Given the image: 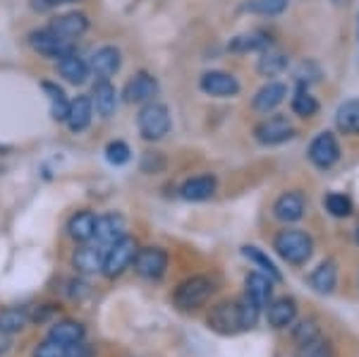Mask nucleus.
Segmentation results:
<instances>
[{"mask_svg":"<svg viewBox=\"0 0 359 357\" xmlns=\"http://www.w3.org/2000/svg\"><path fill=\"white\" fill-rule=\"evenodd\" d=\"M269 324L273 329H287L294 324V316H297V302L292 297H280L276 302H269Z\"/></svg>","mask_w":359,"mask_h":357,"instance_id":"24","label":"nucleus"},{"mask_svg":"<svg viewBox=\"0 0 359 357\" xmlns=\"http://www.w3.org/2000/svg\"><path fill=\"white\" fill-rule=\"evenodd\" d=\"M168 269V252L161 247H144L135 257V271L147 281L163 278Z\"/></svg>","mask_w":359,"mask_h":357,"instance_id":"9","label":"nucleus"},{"mask_svg":"<svg viewBox=\"0 0 359 357\" xmlns=\"http://www.w3.org/2000/svg\"><path fill=\"white\" fill-rule=\"evenodd\" d=\"M292 113L299 115V118H314L318 113V101L304 89V86H299L297 94L292 96Z\"/></svg>","mask_w":359,"mask_h":357,"instance_id":"34","label":"nucleus"},{"mask_svg":"<svg viewBox=\"0 0 359 357\" xmlns=\"http://www.w3.org/2000/svg\"><path fill=\"white\" fill-rule=\"evenodd\" d=\"M65 3H72V0H32V5L36 10H53L57 5H65Z\"/></svg>","mask_w":359,"mask_h":357,"instance_id":"42","label":"nucleus"},{"mask_svg":"<svg viewBox=\"0 0 359 357\" xmlns=\"http://www.w3.org/2000/svg\"><path fill=\"white\" fill-rule=\"evenodd\" d=\"M67 357H94V348H91L89 343L79 341L67 348Z\"/></svg>","mask_w":359,"mask_h":357,"instance_id":"41","label":"nucleus"},{"mask_svg":"<svg viewBox=\"0 0 359 357\" xmlns=\"http://www.w3.org/2000/svg\"><path fill=\"white\" fill-rule=\"evenodd\" d=\"M266 48H271V39L264 32L240 34V36L230 39L228 43V50H233V53H257V50L264 53Z\"/></svg>","mask_w":359,"mask_h":357,"instance_id":"27","label":"nucleus"},{"mask_svg":"<svg viewBox=\"0 0 359 357\" xmlns=\"http://www.w3.org/2000/svg\"><path fill=\"white\" fill-rule=\"evenodd\" d=\"M91 120H94V106H91L89 96L79 94V96H74V99H69V113H67L65 125L72 135H79V132L89 130Z\"/></svg>","mask_w":359,"mask_h":357,"instance_id":"17","label":"nucleus"},{"mask_svg":"<svg viewBox=\"0 0 359 357\" xmlns=\"http://www.w3.org/2000/svg\"><path fill=\"white\" fill-rule=\"evenodd\" d=\"M86 62H89L91 74H96V79H111L120 72V67H123V53H120V48L108 43V46L96 48Z\"/></svg>","mask_w":359,"mask_h":357,"instance_id":"10","label":"nucleus"},{"mask_svg":"<svg viewBox=\"0 0 359 357\" xmlns=\"http://www.w3.org/2000/svg\"><path fill=\"white\" fill-rule=\"evenodd\" d=\"M67 348L69 345L55 341V338H46L34 348V357H67Z\"/></svg>","mask_w":359,"mask_h":357,"instance_id":"39","label":"nucleus"},{"mask_svg":"<svg viewBox=\"0 0 359 357\" xmlns=\"http://www.w3.org/2000/svg\"><path fill=\"white\" fill-rule=\"evenodd\" d=\"M130 159H132V151H130V147H127L125 142H120V140H113V142H108V147H106V161L111 166H125V163H130Z\"/></svg>","mask_w":359,"mask_h":357,"instance_id":"38","label":"nucleus"},{"mask_svg":"<svg viewBox=\"0 0 359 357\" xmlns=\"http://www.w3.org/2000/svg\"><path fill=\"white\" fill-rule=\"evenodd\" d=\"M208 326L213 331L223 333V336H233V333L242 331L240 324V307L237 302H218L208 314Z\"/></svg>","mask_w":359,"mask_h":357,"instance_id":"12","label":"nucleus"},{"mask_svg":"<svg viewBox=\"0 0 359 357\" xmlns=\"http://www.w3.org/2000/svg\"><path fill=\"white\" fill-rule=\"evenodd\" d=\"M211 292H213V283L206 276H192V278L182 281V283L175 288L172 302H175L180 309L189 312V309L204 307L208 302V297H211Z\"/></svg>","mask_w":359,"mask_h":357,"instance_id":"4","label":"nucleus"},{"mask_svg":"<svg viewBox=\"0 0 359 357\" xmlns=\"http://www.w3.org/2000/svg\"><path fill=\"white\" fill-rule=\"evenodd\" d=\"M89 99L91 106H94V113L103 120L113 118L115 111H118V91L111 84V79H96V84L91 86Z\"/></svg>","mask_w":359,"mask_h":357,"instance_id":"13","label":"nucleus"},{"mask_svg":"<svg viewBox=\"0 0 359 357\" xmlns=\"http://www.w3.org/2000/svg\"><path fill=\"white\" fill-rule=\"evenodd\" d=\"M309 161L321 170H328L333 168L335 163L340 161V144L335 140L333 132H318V135L311 140L309 144Z\"/></svg>","mask_w":359,"mask_h":357,"instance_id":"7","label":"nucleus"},{"mask_svg":"<svg viewBox=\"0 0 359 357\" xmlns=\"http://www.w3.org/2000/svg\"><path fill=\"white\" fill-rule=\"evenodd\" d=\"M57 72H60V77L65 79V82L74 84V86L84 84L91 74L89 62H86L82 55H77V50L57 60Z\"/></svg>","mask_w":359,"mask_h":357,"instance_id":"20","label":"nucleus"},{"mask_svg":"<svg viewBox=\"0 0 359 357\" xmlns=\"http://www.w3.org/2000/svg\"><path fill=\"white\" fill-rule=\"evenodd\" d=\"M294 357H333V348L326 338L316 336L306 343H299L294 350Z\"/></svg>","mask_w":359,"mask_h":357,"instance_id":"35","label":"nucleus"},{"mask_svg":"<svg viewBox=\"0 0 359 357\" xmlns=\"http://www.w3.org/2000/svg\"><path fill=\"white\" fill-rule=\"evenodd\" d=\"M306 211V199L302 192H283L273 201V216L280 223H297Z\"/></svg>","mask_w":359,"mask_h":357,"instance_id":"15","label":"nucleus"},{"mask_svg":"<svg viewBox=\"0 0 359 357\" xmlns=\"http://www.w3.org/2000/svg\"><path fill=\"white\" fill-rule=\"evenodd\" d=\"M294 137L292 123L285 115H271V118L262 120V123L254 128V140L264 147H278V144H285Z\"/></svg>","mask_w":359,"mask_h":357,"instance_id":"6","label":"nucleus"},{"mask_svg":"<svg viewBox=\"0 0 359 357\" xmlns=\"http://www.w3.org/2000/svg\"><path fill=\"white\" fill-rule=\"evenodd\" d=\"M237 307H240V324H242V331H249L257 326L259 321V314H262V307H257L249 297H242L240 302H237Z\"/></svg>","mask_w":359,"mask_h":357,"instance_id":"37","label":"nucleus"},{"mask_svg":"<svg viewBox=\"0 0 359 357\" xmlns=\"http://www.w3.org/2000/svg\"><path fill=\"white\" fill-rule=\"evenodd\" d=\"M137 252H139V245H137L135 238H130V235L120 238L118 243H113L106 250L101 274L106 276V278H118V276H123L127 269H130L132 264H135Z\"/></svg>","mask_w":359,"mask_h":357,"instance_id":"3","label":"nucleus"},{"mask_svg":"<svg viewBox=\"0 0 359 357\" xmlns=\"http://www.w3.org/2000/svg\"><path fill=\"white\" fill-rule=\"evenodd\" d=\"M103 257H106L103 247L84 245L72 255V267L77 269L79 274H98L103 269Z\"/></svg>","mask_w":359,"mask_h":357,"instance_id":"22","label":"nucleus"},{"mask_svg":"<svg viewBox=\"0 0 359 357\" xmlns=\"http://www.w3.org/2000/svg\"><path fill=\"white\" fill-rule=\"evenodd\" d=\"M84 326L79 324V321H57V324L50 329L48 333V338H55V341H60V343H65V345H74V343H79V341H84Z\"/></svg>","mask_w":359,"mask_h":357,"instance_id":"31","label":"nucleus"},{"mask_svg":"<svg viewBox=\"0 0 359 357\" xmlns=\"http://www.w3.org/2000/svg\"><path fill=\"white\" fill-rule=\"evenodd\" d=\"M290 5V0H247L245 10L252 15H262V17H278L283 15Z\"/></svg>","mask_w":359,"mask_h":357,"instance_id":"33","label":"nucleus"},{"mask_svg":"<svg viewBox=\"0 0 359 357\" xmlns=\"http://www.w3.org/2000/svg\"><path fill=\"white\" fill-rule=\"evenodd\" d=\"M199 89L213 99H233L240 94V82L235 74L223 70H208L199 77Z\"/></svg>","mask_w":359,"mask_h":357,"instance_id":"8","label":"nucleus"},{"mask_svg":"<svg viewBox=\"0 0 359 357\" xmlns=\"http://www.w3.org/2000/svg\"><path fill=\"white\" fill-rule=\"evenodd\" d=\"M27 324H29V312H27V309H22V307L0 309V333H5V336L20 333Z\"/></svg>","mask_w":359,"mask_h":357,"instance_id":"30","label":"nucleus"},{"mask_svg":"<svg viewBox=\"0 0 359 357\" xmlns=\"http://www.w3.org/2000/svg\"><path fill=\"white\" fill-rule=\"evenodd\" d=\"M285 96H287V86L283 82H266L262 89L254 94L252 108L259 113H271L285 101Z\"/></svg>","mask_w":359,"mask_h":357,"instance_id":"18","label":"nucleus"},{"mask_svg":"<svg viewBox=\"0 0 359 357\" xmlns=\"http://www.w3.org/2000/svg\"><path fill=\"white\" fill-rule=\"evenodd\" d=\"M29 46H32L39 55L50 58V60H60V58L74 53V41L57 36L53 29H48V27L36 29V32L29 34Z\"/></svg>","mask_w":359,"mask_h":357,"instance_id":"5","label":"nucleus"},{"mask_svg":"<svg viewBox=\"0 0 359 357\" xmlns=\"http://www.w3.org/2000/svg\"><path fill=\"white\" fill-rule=\"evenodd\" d=\"M48 29H53L57 36L62 39H69V41H74V39H79L82 34H86V29H89V17L84 13H62L50 20Z\"/></svg>","mask_w":359,"mask_h":357,"instance_id":"16","label":"nucleus"},{"mask_svg":"<svg viewBox=\"0 0 359 357\" xmlns=\"http://www.w3.org/2000/svg\"><path fill=\"white\" fill-rule=\"evenodd\" d=\"M245 297H249L257 307H269L271 295H273V281L266 274H249L245 281Z\"/></svg>","mask_w":359,"mask_h":357,"instance_id":"21","label":"nucleus"},{"mask_svg":"<svg viewBox=\"0 0 359 357\" xmlns=\"http://www.w3.org/2000/svg\"><path fill=\"white\" fill-rule=\"evenodd\" d=\"M335 128L343 135H359V99H347L335 111Z\"/></svg>","mask_w":359,"mask_h":357,"instance_id":"26","label":"nucleus"},{"mask_svg":"<svg viewBox=\"0 0 359 357\" xmlns=\"http://www.w3.org/2000/svg\"><path fill=\"white\" fill-rule=\"evenodd\" d=\"M96 214L94 211H77L72 214V218L67 221V235L74 243H89L94 240V230H96Z\"/></svg>","mask_w":359,"mask_h":357,"instance_id":"23","label":"nucleus"},{"mask_svg":"<svg viewBox=\"0 0 359 357\" xmlns=\"http://www.w3.org/2000/svg\"><path fill=\"white\" fill-rule=\"evenodd\" d=\"M41 89L46 91V94H48L50 115H53V120H57V123H65L67 113H69V99H67V94L57 84H53V82H43Z\"/></svg>","mask_w":359,"mask_h":357,"instance_id":"29","label":"nucleus"},{"mask_svg":"<svg viewBox=\"0 0 359 357\" xmlns=\"http://www.w3.org/2000/svg\"><path fill=\"white\" fill-rule=\"evenodd\" d=\"M137 128L142 140L147 142H158L170 132L172 120H170V111H168L165 103L158 101H149L142 106V111L137 115Z\"/></svg>","mask_w":359,"mask_h":357,"instance_id":"2","label":"nucleus"},{"mask_svg":"<svg viewBox=\"0 0 359 357\" xmlns=\"http://www.w3.org/2000/svg\"><path fill=\"white\" fill-rule=\"evenodd\" d=\"M216 187H218L216 177L204 173V175L189 177V180L180 187V194H182V199H187V201H206L216 194Z\"/></svg>","mask_w":359,"mask_h":357,"instance_id":"19","label":"nucleus"},{"mask_svg":"<svg viewBox=\"0 0 359 357\" xmlns=\"http://www.w3.org/2000/svg\"><path fill=\"white\" fill-rule=\"evenodd\" d=\"M335 283H338V269H335V262H323L314 269V274L309 276V285L314 288L318 295H331L335 290Z\"/></svg>","mask_w":359,"mask_h":357,"instance_id":"25","label":"nucleus"},{"mask_svg":"<svg viewBox=\"0 0 359 357\" xmlns=\"http://www.w3.org/2000/svg\"><path fill=\"white\" fill-rule=\"evenodd\" d=\"M287 65H290V58L285 53L266 48L264 55L259 58V62H257V72L262 74V77H278L280 72L287 70Z\"/></svg>","mask_w":359,"mask_h":357,"instance_id":"28","label":"nucleus"},{"mask_svg":"<svg viewBox=\"0 0 359 357\" xmlns=\"http://www.w3.org/2000/svg\"><path fill=\"white\" fill-rule=\"evenodd\" d=\"M323 206H326V211L335 218H347L352 214V201L350 197H345V194L340 192H331L326 194V199H323Z\"/></svg>","mask_w":359,"mask_h":357,"instance_id":"36","label":"nucleus"},{"mask_svg":"<svg viewBox=\"0 0 359 357\" xmlns=\"http://www.w3.org/2000/svg\"><path fill=\"white\" fill-rule=\"evenodd\" d=\"M294 341L299 343H306V341H311V338H316L318 336V326H316V321H311V319H304V321H299L297 326H294Z\"/></svg>","mask_w":359,"mask_h":357,"instance_id":"40","label":"nucleus"},{"mask_svg":"<svg viewBox=\"0 0 359 357\" xmlns=\"http://www.w3.org/2000/svg\"><path fill=\"white\" fill-rule=\"evenodd\" d=\"M242 255H245L252 264H257V267L262 269V271L269 276V278L273 281V283H280V281H283V276H280V271H278V267H276L273 262H271L269 255H264V252L259 250V247L245 245V247H242Z\"/></svg>","mask_w":359,"mask_h":357,"instance_id":"32","label":"nucleus"},{"mask_svg":"<svg viewBox=\"0 0 359 357\" xmlns=\"http://www.w3.org/2000/svg\"><path fill=\"white\" fill-rule=\"evenodd\" d=\"M273 250L292 267H302L314 255V240L299 228H285L273 238Z\"/></svg>","mask_w":359,"mask_h":357,"instance_id":"1","label":"nucleus"},{"mask_svg":"<svg viewBox=\"0 0 359 357\" xmlns=\"http://www.w3.org/2000/svg\"><path fill=\"white\" fill-rule=\"evenodd\" d=\"M357 243H359V228H357Z\"/></svg>","mask_w":359,"mask_h":357,"instance_id":"43","label":"nucleus"},{"mask_svg":"<svg viewBox=\"0 0 359 357\" xmlns=\"http://www.w3.org/2000/svg\"><path fill=\"white\" fill-rule=\"evenodd\" d=\"M125 218L120 214H106V216H98L96 218V230H94V240L98 247L108 250L113 243H118L120 238H125Z\"/></svg>","mask_w":359,"mask_h":357,"instance_id":"14","label":"nucleus"},{"mask_svg":"<svg viewBox=\"0 0 359 357\" xmlns=\"http://www.w3.org/2000/svg\"><path fill=\"white\" fill-rule=\"evenodd\" d=\"M158 79L149 72H137L123 89L125 103H149L158 96Z\"/></svg>","mask_w":359,"mask_h":357,"instance_id":"11","label":"nucleus"}]
</instances>
